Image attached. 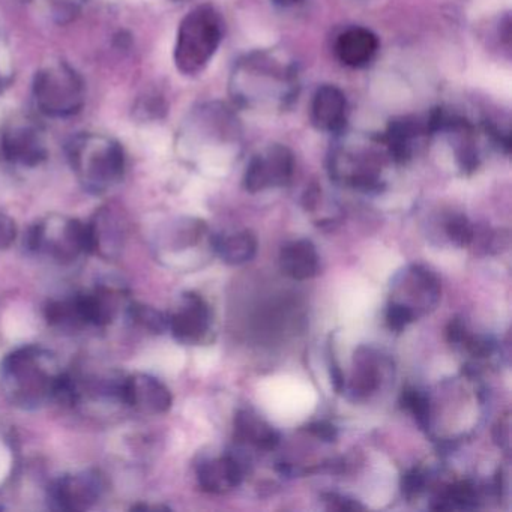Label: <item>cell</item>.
I'll list each match as a JSON object with an SVG mask.
<instances>
[{"instance_id":"2","label":"cell","mask_w":512,"mask_h":512,"mask_svg":"<svg viewBox=\"0 0 512 512\" xmlns=\"http://www.w3.org/2000/svg\"><path fill=\"white\" fill-rule=\"evenodd\" d=\"M65 370L52 350L26 344L0 362V392L22 410H37L58 401Z\"/></svg>"},{"instance_id":"22","label":"cell","mask_w":512,"mask_h":512,"mask_svg":"<svg viewBox=\"0 0 512 512\" xmlns=\"http://www.w3.org/2000/svg\"><path fill=\"white\" fill-rule=\"evenodd\" d=\"M215 253L224 263L232 266L251 262L257 254V238L250 230H242L230 236H214L211 238Z\"/></svg>"},{"instance_id":"5","label":"cell","mask_w":512,"mask_h":512,"mask_svg":"<svg viewBox=\"0 0 512 512\" xmlns=\"http://www.w3.org/2000/svg\"><path fill=\"white\" fill-rule=\"evenodd\" d=\"M224 23L212 5L193 8L182 19L176 34L173 61L179 73L197 76L214 58L223 41Z\"/></svg>"},{"instance_id":"30","label":"cell","mask_w":512,"mask_h":512,"mask_svg":"<svg viewBox=\"0 0 512 512\" xmlns=\"http://www.w3.org/2000/svg\"><path fill=\"white\" fill-rule=\"evenodd\" d=\"M14 77L13 56L7 41L0 35V94L11 85Z\"/></svg>"},{"instance_id":"14","label":"cell","mask_w":512,"mask_h":512,"mask_svg":"<svg viewBox=\"0 0 512 512\" xmlns=\"http://www.w3.org/2000/svg\"><path fill=\"white\" fill-rule=\"evenodd\" d=\"M86 328H107L112 325L122 308L127 310L128 292L121 283L103 281L94 289L77 293Z\"/></svg>"},{"instance_id":"23","label":"cell","mask_w":512,"mask_h":512,"mask_svg":"<svg viewBox=\"0 0 512 512\" xmlns=\"http://www.w3.org/2000/svg\"><path fill=\"white\" fill-rule=\"evenodd\" d=\"M379 386V359L373 350L361 347L355 355V370H353L350 391L356 398H365L377 391Z\"/></svg>"},{"instance_id":"24","label":"cell","mask_w":512,"mask_h":512,"mask_svg":"<svg viewBox=\"0 0 512 512\" xmlns=\"http://www.w3.org/2000/svg\"><path fill=\"white\" fill-rule=\"evenodd\" d=\"M44 316L50 326L62 331H80L86 328L77 293L47 302Z\"/></svg>"},{"instance_id":"25","label":"cell","mask_w":512,"mask_h":512,"mask_svg":"<svg viewBox=\"0 0 512 512\" xmlns=\"http://www.w3.org/2000/svg\"><path fill=\"white\" fill-rule=\"evenodd\" d=\"M89 0H29L35 13L56 26H67L76 22Z\"/></svg>"},{"instance_id":"34","label":"cell","mask_w":512,"mask_h":512,"mask_svg":"<svg viewBox=\"0 0 512 512\" xmlns=\"http://www.w3.org/2000/svg\"><path fill=\"white\" fill-rule=\"evenodd\" d=\"M305 430L311 436L317 437V439L323 440V442H334L337 439V428L326 421L311 422Z\"/></svg>"},{"instance_id":"28","label":"cell","mask_w":512,"mask_h":512,"mask_svg":"<svg viewBox=\"0 0 512 512\" xmlns=\"http://www.w3.org/2000/svg\"><path fill=\"white\" fill-rule=\"evenodd\" d=\"M445 230L448 238L461 248L469 247L475 239V229L464 215H452L446 221Z\"/></svg>"},{"instance_id":"8","label":"cell","mask_w":512,"mask_h":512,"mask_svg":"<svg viewBox=\"0 0 512 512\" xmlns=\"http://www.w3.org/2000/svg\"><path fill=\"white\" fill-rule=\"evenodd\" d=\"M49 137L43 124L32 116L16 115L0 130V158L8 166L34 170L49 160Z\"/></svg>"},{"instance_id":"11","label":"cell","mask_w":512,"mask_h":512,"mask_svg":"<svg viewBox=\"0 0 512 512\" xmlns=\"http://www.w3.org/2000/svg\"><path fill=\"white\" fill-rule=\"evenodd\" d=\"M295 157L283 145L268 146L251 158L244 175V187L248 193H260L268 188L284 187L292 181Z\"/></svg>"},{"instance_id":"19","label":"cell","mask_w":512,"mask_h":512,"mask_svg":"<svg viewBox=\"0 0 512 512\" xmlns=\"http://www.w3.org/2000/svg\"><path fill=\"white\" fill-rule=\"evenodd\" d=\"M379 50V40L364 28L347 29L335 43V53L350 68L367 67Z\"/></svg>"},{"instance_id":"15","label":"cell","mask_w":512,"mask_h":512,"mask_svg":"<svg viewBox=\"0 0 512 512\" xmlns=\"http://www.w3.org/2000/svg\"><path fill=\"white\" fill-rule=\"evenodd\" d=\"M392 289H394L395 295L404 298V301L401 299V301L395 302L409 307L415 317L436 307L440 299V292H442L437 275L421 265L407 266L395 278Z\"/></svg>"},{"instance_id":"18","label":"cell","mask_w":512,"mask_h":512,"mask_svg":"<svg viewBox=\"0 0 512 512\" xmlns=\"http://www.w3.org/2000/svg\"><path fill=\"white\" fill-rule=\"evenodd\" d=\"M244 479V467L232 455L205 460L197 466V481L206 493L223 494L238 488Z\"/></svg>"},{"instance_id":"1","label":"cell","mask_w":512,"mask_h":512,"mask_svg":"<svg viewBox=\"0 0 512 512\" xmlns=\"http://www.w3.org/2000/svg\"><path fill=\"white\" fill-rule=\"evenodd\" d=\"M295 65L286 56L268 50L239 59L230 77L235 103L254 112H281L298 97Z\"/></svg>"},{"instance_id":"36","label":"cell","mask_w":512,"mask_h":512,"mask_svg":"<svg viewBox=\"0 0 512 512\" xmlns=\"http://www.w3.org/2000/svg\"><path fill=\"white\" fill-rule=\"evenodd\" d=\"M329 376H331L332 386H334L337 394H341L346 388V382H344L343 371H341L340 365L335 361L334 355L329 353Z\"/></svg>"},{"instance_id":"9","label":"cell","mask_w":512,"mask_h":512,"mask_svg":"<svg viewBox=\"0 0 512 512\" xmlns=\"http://www.w3.org/2000/svg\"><path fill=\"white\" fill-rule=\"evenodd\" d=\"M109 481L98 469L68 473L52 482L47 493L50 508L56 511H89L106 496Z\"/></svg>"},{"instance_id":"29","label":"cell","mask_w":512,"mask_h":512,"mask_svg":"<svg viewBox=\"0 0 512 512\" xmlns=\"http://www.w3.org/2000/svg\"><path fill=\"white\" fill-rule=\"evenodd\" d=\"M415 319V314L406 305L395 301L389 302L388 308H386L385 320L391 331L401 332Z\"/></svg>"},{"instance_id":"4","label":"cell","mask_w":512,"mask_h":512,"mask_svg":"<svg viewBox=\"0 0 512 512\" xmlns=\"http://www.w3.org/2000/svg\"><path fill=\"white\" fill-rule=\"evenodd\" d=\"M86 82L65 61H52L38 68L32 80V98L41 116L64 121L79 115L86 106Z\"/></svg>"},{"instance_id":"20","label":"cell","mask_w":512,"mask_h":512,"mask_svg":"<svg viewBox=\"0 0 512 512\" xmlns=\"http://www.w3.org/2000/svg\"><path fill=\"white\" fill-rule=\"evenodd\" d=\"M280 266L281 271L293 280H310L319 274V254L313 242L307 239L289 242L281 248Z\"/></svg>"},{"instance_id":"12","label":"cell","mask_w":512,"mask_h":512,"mask_svg":"<svg viewBox=\"0 0 512 512\" xmlns=\"http://www.w3.org/2000/svg\"><path fill=\"white\" fill-rule=\"evenodd\" d=\"M212 313L197 293H185L178 308L169 314V331L175 340L187 346L206 343L211 335Z\"/></svg>"},{"instance_id":"32","label":"cell","mask_w":512,"mask_h":512,"mask_svg":"<svg viewBox=\"0 0 512 512\" xmlns=\"http://www.w3.org/2000/svg\"><path fill=\"white\" fill-rule=\"evenodd\" d=\"M19 229L16 221L8 215L0 214V251L8 250L16 242Z\"/></svg>"},{"instance_id":"13","label":"cell","mask_w":512,"mask_h":512,"mask_svg":"<svg viewBox=\"0 0 512 512\" xmlns=\"http://www.w3.org/2000/svg\"><path fill=\"white\" fill-rule=\"evenodd\" d=\"M122 404L145 415H163L172 409L173 395L166 383L146 373L124 374Z\"/></svg>"},{"instance_id":"31","label":"cell","mask_w":512,"mask_h":512,"mask_svg":"<svg viewBox=\"0 0 512 512\" xmlns=\"http://www.w3.org/2000/svg\"><path fill=\"white\" fill-rule=\"evenodd\" d=\"M425 485H427V476L418 467H413L409 472L404 473L403 478H401V490H403L404 496L409 497V499L424 491Z\"/></svg>"},{"instance_id":"27","label":"cell","mask_w":512,"mask_h":512,"mask_svg":"<svg viewBox=\"0 0 512 512\" xmlns=\"http://www.w3.org/2000/svg\"><path fill=\"white\" fill-rule=\"evenodd\" d=\"M401 406L415 416L422 430L430 428L431 407L427 395L415 388L404 389L401 394Z\"/></svg>"},{"instance_id":"37","label":"cell","mask_w":512,"mask_h":512,"mask_svg":"<svg viewBox=\"0 0 512 512\" xmlns=\"http://www.w3.org/2000/svg\"><path fill=\"white\" fill-rule=\"evenodd\" d=\"M271 2L280 8H292L301 5L304 0H271Z\"/></svg>"},{"instance_id":"7","label":"cell","mask_w":512,"mask_h":512,"mask_svg":"<svg viewBox=\"0 0 512 512\" xmlns=\"http://www.w3.org/2000/svg\"><path fill=\"white\" fill-rule=\"evenodd\" d=\"M26 245L41 259L71 265L89 254L86 223L68 215H47L31 227Z\"/></svg>"},{"instance_id":"26","label":"cell","mask_w":512,"mask_h":512,"mask_svg":"<svg viewBox=\"0 0 512 512\" xmlns=\"http://www.w3.org/2000/svg\"><path fill=\"white\" fill-rule=\"evenodd\" d=\"M127 314L131 322L143 331L152 334H163L169 331V314L151 307V305L130 302L127 307Z\"/></svg>"},{"instance_id":"33","label":"cell","mask_w":512,"mask_h":512,"mask_svg":"<svg viewBox=\"0 0 512 512\" xmlns=\"http://www.w3.org/2000/svg\"><path fill=\"white\" fill-rule=\"evenodd\" d=\"M323 502L326 503L328 509H335V511H358V509H364V506L359 505L356 500L337 493L323 494Z\"/></svg>"},{"instance_id":"21","label":"cell","mask_w":512,"mask_h":512,"mask_svg":"<svg viewBox=\"0 0 512 512\" xmlns=\"http://www.w3.org/2000/svg\"><path fill=\"white\" fill-rule=\"evenodd\" d=\"M235 437L239 442L271 451L280 443L281 437L268 422L250 410H239L235 416Z\"/></svg>"},{"instance_id":"3","label":"cell","mask_w":512,"mask_h":512,"mask_svg":"<svg viewBox=\"0 0 512 512\" xmlns=\"http://www.w3.org/2000/svg\"><path fill=\"white\" fill-rule=\"evenodd\" d=\"M68 164L80 187L92 196H104L122 184L128 158L124 145L109 134L85 131L68 140Z\"/></svg>"},{"instance_id":"35","label":"cell","mask_w":512,"mask_h":512,"mask_svg":"<svg viewBox=\"0 0 512 512\" xmlns=\"http://www.w3.org/2000/svg\"><path fill=\"white\" fill-rule=\"evenodd\" d=\"M467 335L469 334H467L466 326L460 319L449 322L448 328H446V337H448L449 343L455 344V346H463Z\"/></svg>"},{"instance_id":"6","label":"cell","mask_w":512,"mask_h":512,"mask_svg":"<svg viewBox=\"0 0 512 512\" xmlns=\"http://www.w3.org/2000/svg\"><path fill=\"white\" fill-rule=\"evenodd\" d=\"M385 154L388 151L383 137H346L331 151L329 172L335 181L344 182L364 193H373L383 187Z\"/></svg>"},{"instance_id":"17","label":"cell","mask_w":512,"mask_h":512,"mask_svg":"<svg viewBox=\"0 0 512 512\" xmlns=\"http://www.w3.org/2000/svg\"><path fill=\"white\" fill-rule=\"evenodd\" d=\"M311 119L325 133H343L347 122V101L337 86H320L311 104Z\"/></svg>"},{"instance_id":"10","label":"cell","mask_w":512,"mask_h":512,"mask_svg":"<svg viewBox=\"0 0 512 512\" xmlns=\"http://www.w3.org/2000/svg\"><path fill=\"white\" fill-rule=\"evenodd\" d=\"M89 254L103 260L119 259L128 241L130 220L119 203L109 202L100 206L86 223Z\"/></svg>"},{"instance_id":"16","label":"cell","mask_w":512,"mask_h":512,"mask_svg":"<svg viewBox=\"0 0 512 512\" xmlns=\"http://www.w3.org/2000/svg\"><path fill=\"white\" fill-rule=\"evenodd\" d=\"M428 136L430 133H428L427 121L422 122L410 116H403L389 122L383 142L389 158L395 163L404 164L412 160L419 142Z\"/></svg>"}]
</instances>
